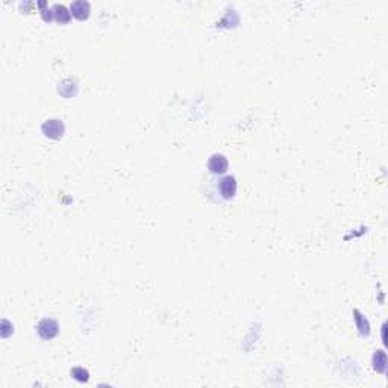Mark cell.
Here are the masks:
<instances>
[{
	"label": "cell",
	"mask_w": 388,
	"mask_h": 388,
	"mask_svg": "<svg viewBox=\"0 0 388 388\" xmlns=\"http://www.w3.org/2000/svg\"><path fill=\"white\" fill-rule=\"evenodd\" d=\"M228 167H229L228 158L222 154H214L208 161V170H209V173L214 175V176L225 175L228 171Z\"/></svg>",
	"instance_id": "277c9868"
},
{
	"label": "cell",
	"mask_w": 388,
	"mask_h": 388,
	"mask_svg": "<svg viewBox=\"0 0 388 388\" xmlns=\"http://www.w3.org/2000/svg\"><path fill=\"white\" fill-rule=\"evenodd\" d=\"M70 12L76 20H87L90 17L91 12V6L88 2L85 0H78V2H73L70 6Z\"/></svg>",
	"instance_id": "5b68a950"
},
{
	"label": "cell",
	"mask_w": 388,
	"mask_h": 388,
	"mask_svg": "<svg viewBox=\"0 0 388 388\" xmlns=\"http://www.w3.org/2000/svg\"><path fill=\"white\" fill-rule=\"evenodd\" d=\"M353 314H355V320H356V325H358V328H359V332H361L362 335H369V334H370V325H369V321L359 314L358 310H355Z\"/></svg>",
	"instance_id": "ba28073f"
},
{
	"label": "cell",
	"mask_w": 388,
	"mask_h": 388,
	"mask_svg": "<svg viewBox=\"0 0 388 388\" xmlns=\"http://www.w3.org/2000/svg\"><path fill=\"white\" fill-rule=\"evenodd\" d=\"M53 11V18L58 21V23H69L72 18V12L67 9V6L64 5H55L52 8Z\"/></svg>",
	"instance_id": "8992f818"
},
{
	"label": "cell",
	"mask_w": 388,
	"mask_h": 388,
	"mask_svg": "<svg viewBox=\"0 0 388 388\" xmlns=\"http://www.w3.org/2000/svg\"><path fill=\"white\" fill-rule=\"evenodd\" d=\"M219 194L223 200H232L236 194V188H238V184H236L235 176H225L219 181Z\"/></svg>",
	"instance_id": "6da1fadb"
},
{
	"label": "cell",
	"mask_w": 388,
	"mask_h": 388,
	"mask_svg": "<svg viewBox=\"0 0 388 388\" xmlns=\"http://www.w3.org/2000/svg\"><path fill=\"white\" fill-rule=\"evenodd\" d=\"M41 5H42V8L46 6V3H44V2H41ZM41 15H42V20H44V21H50V20L53 18V11H52V9H46V8H44V9L41 11Z\"/></svg>",
	"instance_id": "30bf717a"
},
{
	"label": "cell",
	"mask_w": 388,
	"mask_h": 388,
	"mask_svg": "<svg viewBox=\"0 0 388 388\" xmlns=\"http://www.w3.org/2000/svg\"><path fill=\"white\" fill-rule=\"evenodd\" d=\"M373 369L378 373H385L387 370V355L384 350H376L373 355Z\"/></svg>",
	"instance_id": "52a82bcc"
},
{
	"label": "cell",
	"mask_w": 388,
	"mask_h": 388,
	"mask_svg": "<svg viewBox=\"0 0 388 388\" xmlns=\"http://www.w3.org/2000/svg\"><path fill=\"white\" fill-rule=\"evenodd\" d=\"M41 131L47 138L59 140L64 135V132H66V126H64V123L61 120H55L53 118V120H47V121L42 123Z\"/></svg>",
	"instance_id": "3957f363"
},
{
	"label": "cell",
	"mask_w": 388,
	"mask_h": 388,
	"mask_svg": "<svg viewBox=\"0 0 388 388\" xmlns=\"http://www.w3.org/2000/svg\"><path fill=\"white\" fill-rule=\"evenodd\" d=\"M37 332L42 340H52L58 335L59 332V325L55 318H42L38 326H37Z\"/></svg>",
	"instance_id": "7a4b0ae2"
},
{
	"label": "cell",
	"mask_w": 388,
	"mask_h": 388,
	"mask_svg": "<svg viewBox=\"0 0 388 388\" xmlns=\"http://www.w3.org/2000/svg\"><path fill=\"white\" fill-rule=\"evenodd\" d=\"M72 376H73L76 381H79V382H87V381L90 379L88 370H85L83 367H76V369H73V370H72Z\"/></svg>",
	"instance_id": "9c48e42d"
}]
</instances>
